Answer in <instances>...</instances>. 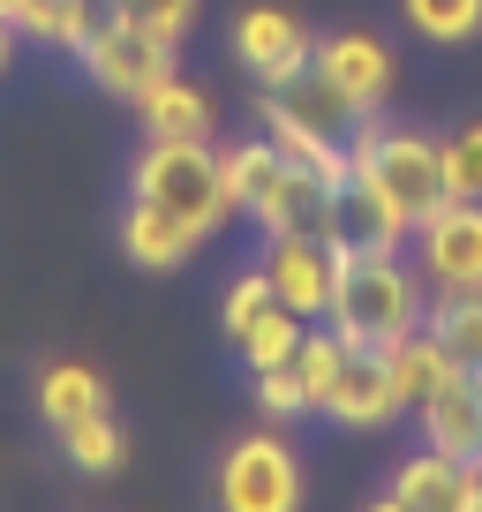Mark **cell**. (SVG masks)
<instances>
[{"label":"cell","instance_id":"obj_19","mask_svg":"<svg viewBox=\"0 0 482 512\" xmlns=\"http://www.w3.org/2000/svg\"><path fill=\"white\" fill-rule=\"evenodd\" d=\"M98 407H106V384H98L91 362H46V369H38V415H46L53 430L98 415Z\"/></svg>","mask_w":482,"mask_h":512},{"label":"cell","instance_id":"obj_5","mask_svg":"<svg viewBox=\"0 0 482 512\" xmlns=\"http://www.w3.org/2000/svg\"><path fill=\"white\" fill-rule=\"evenodd\" d=\"M257 121H264V136H272L287 159L317 166V174L339 189V181H347V136H354V121H370V113H354L347 98L317 76V61H309L302 76L272 83V91L257 98Z\"/></svg>","mask_w":482,"mask_h":512},{"label":"cell","instance_id":"obj_16","mask_svg":"<svg viewBox=\"0 0 482 512\" xmlns=\"http://www.w3.org/2000/svg\"><path fill=\"white\" fill-rule=\"evenodd\" d=\"M113 23V0H16V38H38L46 53H83Z\"/></svg>","mask_w":482,"mask_h":512},{"label":"cell","instance_id":"obj_18","mask_svg":"<svg viewBox=\"0 0 482 512\" xmlns=\"http://www.w3.org/2000/svg\"><path fill=\"white\" fill-rule=\"evenodd\" d=\"M136 113H144V136H211V98L196 91L189 76H159L144 98H136Z\"/></svg>","mask_w":482,"mask_h":512},{"label":"cell","instance_id":"obj_1","mask_svg":"<svg viewBox=\"0 0 482 512\" xmlns=\"http://www.w3.org/2000/svg\"><path fill=\"white\" fill-rule=\"evenodd\" d=\"M347 181L370 189L385 204V219L415 241V226L437 204H452V174H445V136H422V128H392L385 113L354 121L347 136Z\"/></svg>","mask_w":482,"mask_h":512},{"label":"cell","instance_id":"obj_9","mask_svg":"<svg viewBox=\"0 0 482 512\" xmlns=\"http://www.w3.org/2000/svg\"><path fill=\"white\" fill-rule=\"evenodd\" d=\"M339 241L332 234H264V256L257 272L272 279V294L294 309V317L317 324L324 309H332V287H339Z\"/></svg>","mask_w":482,"mask_h":512},{"label":"cell","instance_id":"obj_8","mask_svg":"<svg viewBox=\"0 0 482 512\" xmlns=\"http://www.w3.org/2000/svg\"><path fill=\"white\" fill-rule=\"evenodd\" d=\"M76 61H83V76H91L106 98H129V106H136L159 76H174V38L144 31V23H129V16H113Z\"/></svg>","mask_w":482,"mask_h":512},{"label":"cell","instance_id":"obj_2","mask_svg":"<svg viewBox=\"0 0 482 512\" xmlns=\"http://www.w3.org/2000/svg\"><path fill=\"white\" fill-rule=\"evenodd\" d=\"M422 309H430V279L415 272V256L400 249H347L339 256V287H332V324L347 347H392V339L422 332Z\"/></svg>","mask_w":482,"mask_h":512},{"label":"cell","instance_id":"obj_22","mask_svg":"<svg viewBox=\"0 0 482 512\" xmlns=\"http://www.w3.org/2000/svg\"><path fill=\"white\" fill-rule=\"evenodd\" d=\"M302 332H309V317H294L287 302H272L257 324H249V332L234 339V354H241V369H279V362H294Z\"/></svg>","mask_w":482,"mask_h":512},{"label":"cell","instance_id":"obj_20","mask_svg":"<svg viewBox=\"0 0 482 512\" xmlns=\"http://www.w3.org/2000/svg\"><path fill=\"white\" fill-rule=\"evenodd\" d=\"M385 369H392V392H400V415H415V407L430 400L437 384L452 377L445 347H437L430 332H407V339H392V347H385Z\"/></svg>","mask_w":482,"mask_h":512},{"label":"cell","instance_id":"obj_21","mask_svg":"<svg viewBox=\"0 0 482 512\" xmlns=\"http://www.w3.org/2000/svg\"><path fill=\"white\" fill-rule=\"evenodd\" d=\"M61 452H68L76 475H113V467L129 460V437H121V422L98 407V415H83V422H68V430H61Z\"/></svg>","mask_w":482,"mask_h":512},{"label":"cell","instance_id":"obj_23","mask_svg":"<svg viewBox=\"0 0 482 512\" xmlns=\"http://www.w3.org/2000/svg\"><path fill=\"white\" fill-rule=\"evenodd\" d=\"M400 23L430 46H467L482 38V0H400Z\"/></svg>","mask_w":482,"mask_h":512},{"label":"cell","instance_id":"obj_25","mask_svg":"<svg viewBox=\"0 0 482 512\" xmlns=\"http://www.w3.org/2000/svg\"><path fill=\"white\" fill-rule=\"evenodd\" d=\"M272 302H279V294H272V279H264L257 264H249V272H241L234 287H226V302H219V332H226V339H241V332H249V324H257Z\"/></svg>","mask_w":482,"mask_h":512},{"label":"cell","instance_id":"obj_7","mask_svg":"<svg viewBox=\"0 0 482 512\" xmlns=\"http://www.w3.org/2000/svg\"><path fill=\"white\" fill-rule=\"evenodd\" d=\"M415 272L430 279V294L482 287V196H452L415 226Z\"/></svg>","mask_w":482,"mask_h":512},{"label":"cell","instance_id":"obj_4","mask_svg":"<svg viewBox=\"0 0 482 512\" xmlns=\"http://www.w3.org/2000/svg\"><path fill=\"white\" fill-rule=\"evenodd\" d=\"M129 196L189 219L204 241L219 234L226 219H241L234 181H226V151L211 144V136H144V151H136V166H129Z\"/></svg>","mask_w":482,"mask_h":512},{"label":"cell","instance_id":"obj_24","mask_svg":"<svg viewBox=\"0 0 482 512\" xmlns=\"http://www.w3.org/2000/svg\"><path fill=\"white\" fill-rule=\"evenodd\" d=\"M249 384H257V407L272 422H302V415H317L309 407V384L294 377V362H279V369H249Z\"/></svg>","mask_w":482,"mask_h":512},{"label":"cell","instance_id":"obj_10","mask_svg":"<svg viewBox=\"0 0 482 512\" xmlns=\"http://www.w3.org/2000/svg\"><path fill=\"white\" fill-rule=\"evenodd\" d=\"M234 61L257 76V91H272V83L302 76L309 61H317V31H309L294 8H241L234 16Z\"/></svg>","mask_w":482,"mask_h":512},{"label":"cell","instance_id":"obj_12","mask_svg":"<svg viewBox=\"0 0 482 512\" xmlns=\"http://www.w3.org/2000/svg\"><path fill=\"white\" fill-rule=\"evenodd\" d=\"M317 76L332 83L354 113H385L392 76H400V68H392V46H385V38H370V31H332V38H317Z\"/></svg>","mask_w":482,"mask_h":512},{"label":"cell","instance_id":"obj_17","mask_svg":"<svg viewBox=\"0 0 482 512\" xmlns=\"http://www.w3.org/2000/svg\"><path fill=\"white\" fill-rule=\"evenodd\" d=\"M422 332L445 347L452 369H482V287L430 294V309H422Z\"/></svg>","mask_w":482,"mask_h":512},{"label":"cell","instance_id":"obj_6","mask_svg":"<svg viewBox=\"0 0 482 512\" xmlns=\"http://www.w3.org/2000/svg\"><path fill=\"white\" fill-rule=\"evenodd\" d=\"M211 497L226 512H294L302 505V460L279 430H249L226 445L219 475H211Z\"/></svg>","mask_w":482,"mask_h":512},{"label":"cell","instance_id":"obj_26","mask_svg":"<svg viewBox=\"0 0 482 512\" xmlns=\"http://www.w3.org/2000/svg\"><path fill=\"white\" fill-rule=\"evenodd\" d=\"M196 8L204 0H113V16H129V23H144V31H159V38H189V23H196Z\"/></svg>","mask_w":482,"mask_h":512},{"label":"cell","instance_id":"obj_11","mask_svg":"<svg viewBox=\"0 0 482 512\" xmlns=\"http://www.w3.org/2000/svg\"><path fill=\"white\" fill-rule=\"evenodd\" d=\"M317 415L339 422V430H385V422H400V392H392L385 347H347L339 354V377L324 384Z\"/></svg>","mask_w":482,"mask_h":512},{"label":"cell","instance_id":"obj_29","mask_svg":"<svg viewBox=\"0 0 482 512\" xmlns=\"http://www.w3.org/2000/svg\"><path fill=\"white\" fill-rule=\"evenodd\" d=\"M0 16H16V0H0Z\"/></svg>","mask_w":482,"mask_h":512},{"label":"cell","instance_id":"obj_3","mask_svg":"<svg viewBox=\"0 0 482 512\" xmlns=\"http://www.w3.org/2000/svg\"><path fill=\"white\" fill-rule=\"evenodd\" d=\"M226 181H234V211L257 226V234H332L339 189L317 166L287 159L264 128L249 144H226Z\"/></svg>","mask_w":482,"mask_h":512},{"label":"cell","instance_id":"obj_28","mask_svg":"<svg viewBox=\"0 0 482 512\" xmlns=\"http://www.w3.org/2000/svg\"><path fill=\"white\" fill-rule=\"evenodd\" d=\"M8 53H16V16H0V68H8Z\"/></svg>","mask_w":482,"mask_h":512},{"label":"cell","instance_id":"obj_13","mask_svg":"<svg viewBox=\"0 0 482 512\" xmlns=\"http://www.w3.org/2000/svg\"><path fill=\"white\" fill-rule=\"evenodd\" d=\"M415 430H422L430 452L482 467V377H475V369H452V377L437 384L430 400L415 407Z\"/></svg>","mask_w":482,"mask_h":512},{"label":"cell","instance_id":"obj_15","mask_svg":"<svg viewBox=\"0 0 482 512\" xmlns=\"http://www.w3.org/2000/svg\"><path fill=\"white\" fill-rule=\"evenodd\" d=\"M196 249H204V234H196L189 219L144 204V196H129V204H121V256H129L136 272H181Z\"/></svg>","mask_w":482,"mask_h":512},{"label":"cell","instance_id":"obj_14","mask_svg":"<svg viewBox=\"0 0 482 512\" xmlns=\"http://www.w3.org/2000/svg\"><path fill=\"white\" fill-rule=\"evenodd\" d=\"M475 475H482V467L445 460V452L422 445L415 460H400V475L377 490V505H385V512H467V497H475Z\"/></svg>","mask_w":482,"mask_h":512},{"label":"cell","instance_id":"obj_27","mask_svg":"<svg viewBox=\"0 0 482 512\" xmlns=\"http://www.w3.org/2000/svg\"><path fill=\"white\" fill-rule=\"evenodd\" d=\"M445 174H452V196H482V121H460L445 136Z\"/></svg>","mask_w":482,"mask_h":512}]
</instances>
